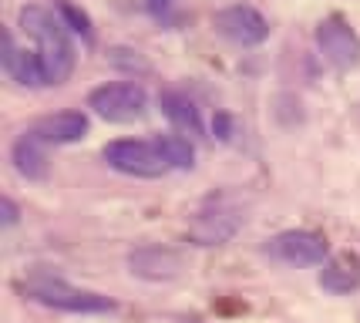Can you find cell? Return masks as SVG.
<instances>
[{
	"instance_id": "obj_1",
	"label": "cell",
	"mask_w": 360,
	"mask_h": 323,
	"mask_svg": "<svg viewBox=\"0 0 360 323\" xmlns=\"http://www.w3.org/2000/svg\"><path fill=\"white\" fill-rule=\"evenodd\" d=\"M20 27L31 34L34 44H37L34 51H37V61L44 68V81L47 84H64L75 71V61H78L64 20L41 4H27V7H20Z\"/></svg>"
},
{
	"instance_id": "obj_2",
	"label": "cell",
	"mask_w": 360,
	"mask_h": 323,
	"mask_svg": "<svg viewBox=\"0 0 360 323\" xmlns=\"http://www.w3.org/2000/svg\"><path fill=\"white\" fill-rule=\"evenodd\" d=\"M20 290L34 303L51 310H64V313H108V310H115V300H108V296L71 286V283H64L58 277H44V273L31 277Z\"/></svg>"
},
{
	"instance_id": "obj_3",
	"label": "cell",
	"mask_w": 360,
	"mask_h": 323,
	"mask_svg": "<svg viewBox=\"0 0 360 323\" xmlns=\"http://www.w3.org/2000/svg\"><path fill=\"white\" fill-rule=\"evenodd\" d=\"M101 155L115 172H125L135 179H158V175L172 172L155 139H118L105 145Z\"/></svg>"
},
{
	"instance_id": "obj_4",
	"label": "cell",
	"mask_w": 360,
	"mask_h": 323,
	"mask_svg": "<svg viewBox=\"0 0 360 323\" xmlns=\"http://www.w3.org/2000/svg\"><path fill=\"white\" fill-rule=\"evenodd\" d=\"M88 108H91L98 118H105V122L125 125L145 115L148 94L135 81H111V84H101V88H94L88 94Z\"/></svg>"
},
{
	"instance_id": "obj_5",
	"label": "cell",
	"mask_w": 360,
	"mask_h": 323,
	"mask_svg": "<svg viewBox=\"0 0 360 323\" xmlns=\"http://www.w3.org/2000/svg\"><path fill=\"white\" fill-rule=\"evenodd\" d=\"M266 253L290 266H323L330 260L327 239L314 229H286L266 243Z\"/></svg>"
},
{
	"instance_id": "obj_6",
	"label": "cell",
	"mask_w": 360,
	"mask_h": 323,
	"mask_svg": "<svg viewBox=\"0 0 360 323\" xmlns=\"http://www.w3.org/2000/svg\"><path fill=\"white\" fill-rule=\"evenodd\" d=\"M316 47L333 68L350 71L360 64V34L347 24L344 17H327L316 27Z\"/></svg>"
},
{
	"instance_id": "obj_7",
	"label": "cell",
	"mask_w": 360,
	"mask_h": 323,
	"mask_svg": "<svg viewBox=\"0 0 360 323\" xmlns=\"http://www.w3.org/2000/svg\"><path fill=\"white\" fill-rule=\"evenodd\" d=\"M216 31H219L222 37H229L233 44L252 47V44H263L269 37V24L256 7L236 4V7H226V11L216 14Z\"/></svg>"
},
{
	"instance_id": "obj_8",
	"label": "cell",
	"mask_w": 360,
	"mask_h": 323,
	"mask_svg": "<svg viewBox=\"0 0 360 323\" xmlns=\"http://www.w3.org/2000/svg\"><path fill=\"white\" fill-rule=\"evenodd\" d=\"M31 132L44 145H71L88 135V118L81 111H54V115H44Z\"/></svg>"
},
{
	"instance_id": "obj_9",
	"label": "cell",
	"mask_w": 360,
	"mask_h": 323,
	"mask_svg": "<svg viewBox=\"0 0 360 323\" xmlns=\"http://www.w3.org/2000/svg\"><path fill=\"white\" fill-rule=\"evenodd\" d=\"M239 222H243V215H236L233 209H226V205H216V209H205V213L195 215L188 236H192L199 246H219V243H226V239L239 229Z\"/></svg>"
},
{
	"instance_id": "obj_10",
	"label": "cell",
	"mask_w": 360,
	"mask_h": 323,
	"mask_svg": "<svg viewBox=\"0 0 360 323\" xmlns=\"http://www.w3.org/2000/svg\"><path fill=\"white\" fill-rule=\"evenodd\" d=\"M128 266L135 277H145V279H172L179 277L182 270V260L179 253L172 249H162V246H141L128 256Z\"/></svg>"
},
{
	"instance_id": "obj_11",
	"label": "cell",
	"mask_w": 360,
	"mask_h": 323,
	"mask_svg": "<svg viewBox=\"0 0 360 323\" xmlns=\"http://www.w3.org/2000/svg\"><path fill=\"white\" fill-rule=\"evenodd\" d=\"M4 71L14 77L17 84H24V88H41L47 84L44 81V68L37 61V51H17L14 47V37L4 31Z\"/></svg>"
},
{
	"instance_id": "obj_12",
	"label": "cell",
	"mask_w": 360,
	"mask_h": 323,
	"mask_svg": "<svg viewBox=\"0 0 360 323\" xmlns=\"http://www.w3.org/2000/svg\"><path fill=\"white\" fill-rule=\"evenodd\" d=\"M320 286L327 293H354L360 286V256L357 253H337L320 270Z\"/></svg>"
},
{
	"instance_id": "obj_13",
	"label": "cell",
	"mask_w": 360,
	"mask_h": 323,
	"mask_svg": "<svg viewBox=\"0 0 360 323\" xmlns=\"http://www.w3.org/2000/svg\"><path fill=\"white\" fill-rule=\"evenodd\" d=\"M47 145L34 132H24L20 139L14 141V148H11V155H14V169L24 175V179H44L47 175Z\"/></svg>"
},
{
	"instance_id": "obj_14",
	"label": "cell",
	"mask_w": 360,
	"mask_h": 323,
	"mask_svg": "<svg viewBox=\"0 0 360 323\" xmlns=\"http://www.w3.org/2000/svg\"><path fill=\"white\" fill-rule=\"evenodd\" d=\"M162 111L169 115V122H175L182 132H192V135H199V128H202V122H199V108L188 101V94L182 91H165L162 98Z\"/></svg>"
},
{
	"instance_id": "obj_15",
	"label": "cell",
	"mask_w": 360,
	"mask_h": 323,
	"mask_svg": "<svg viewBox=\"0 0 360 323\" xmlns=\"http://www.w3.org/2000/svg\"><path fill=\"white\" fill-rule=\"evenodd\" d=\"M158 148L165 155L169 169H192L195 162V145L186 139V135H155Z\"/></svg>"
},
{
	"instance_id": "obj_16",
	"label": "cell",
	"mask_w": 360,
	"mask_h": 323,
	"mask_svg": "<svg viewBox=\"0 0 360 323\" xmlns=\"http://www.w3.org/2000/svg\"><path fill=\"white\" fill-rule=\"evenodd\" d=\"M54 11H58V17L64 20V27H68V31L81 34L84 41H91V37H94V31H91V17L84 14L81 7H75L71 0H54Z\"/></svg>"
},
{
	"instance_id": "obj_17",
	"label": "cell",
	"mask_w": 360,
	"mask_h": 323,
	"mask_svg": "<svg viewBox=\"0 0 360 323\" xmlns=\"http://www.w3.org/2000/svg\"><path fill=\"white\" fill-rule=\"evenodd\" d=\"M172 4H175V0H145V7H148L155 17H165L169 11H172Z\"/></svg>"
},
{
	"instance_id": "obj_18",
	"label": "cell",
	"mask_w": 360,
	"mask_h": 323,
	"mask_svg": "<svg viewBox=\"0 0 360 323\" xmlns=\"http://www.w3.org/2000/svg\"><path fill=\"white\" fill-rule=\"evenodd\" d=\"M0 205H4V226H14L17 222V205L11 199H4Z\"/></svg>"
}]
</instances>
